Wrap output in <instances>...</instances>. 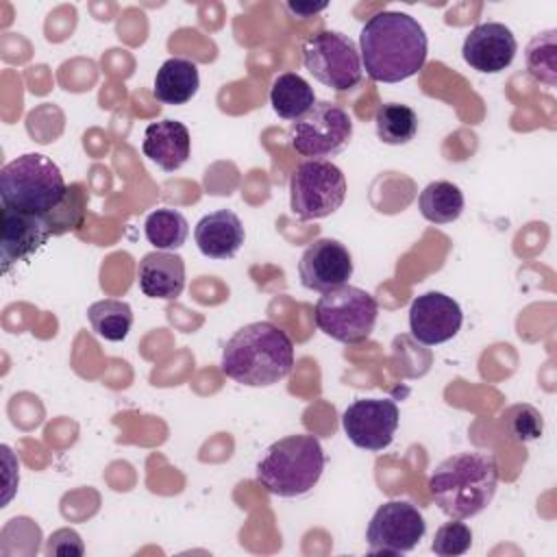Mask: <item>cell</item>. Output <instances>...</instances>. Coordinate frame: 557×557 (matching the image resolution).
<instances>
[{"mask_svg": "<svg viewBox=\"0 0 557 557\" xmlns=\"http://www.w3.org/2000/svg\"><path fill=\"white\" fill-rule=\"evenodd\" d=\"M426 50L422 24L403 11H379L359 33L361 65L379 83H400L418 74L426 61Z\"/></svg>", "mask_w": 557, "mask_h": 557, "instance_id": "obj_1", "label": "cell"}, {"mask_svg": "<svg viewBox=\"0 0 557 557\" xmlns=\"http://www.w3.org/2000/svg\"><path fill=\"white\" fill-rule=\"evenodd\" d=\"M222 372L248 387H268L283 381L294 368V344L272 322H250L237 329L222 348Z\"/></svg>", "mask_w": 557, "mask_h": 557, "instance_id": "obj_2", "label": "cell"}, {"mask_svg": "<svg viewBox=\"0 0 557 557\" xmlns=\"http://www.w3.org/2000/svg\"><path fill=\"white\" fill-rule=\"evenodd\" d=\"M498 487V466L490 453L468 450L446 457L429 476L435 505L457 520L481 513Z\"/></svg>", "mask_w": 557, "mask_h": 557, "instance_id": "obj_3", "label": "cell"}, {"mask_svg": "<svg viewBox=\"0 0 557 557\" xmlns=\"http://www.w3.org/2000/svg\"><path fill=\"white\" fill-rule=\"evenodd\" d=\"M324 463L320 440L309 433H298L274 442L259 459L255 476L270 494L294 498L315 487Z\"/></svg>", "mask_w": 557, "mask_h": 557, "instance_id": "obj_4", "label": "cell"}, {"mask_svg": "<svg viewBox=\"0 0 557 557\" xmlns=\"http://www.w3.org/2000/svg\"><path fill=\"white\" fill-rule=\"evenodd\" d=\"M65 178L59 165L39 152H26L0 170L2 207L46 215L65 196Z\"/></svg>", "mask_w": 557, "mask_h": 557, "instance_id": "obj_5", "label": "cell"}, {"mask_svg": "<svg viewBox=\"0 0 557 557\" xmlns=\"http://www.w3.org/2000/svg\"><path fill=\"white\" fill-rule=\"evenodd\" d=\"M315 326L342 344H359L370 337L379 318L374 296L355 285L324 292L315 302Z\"/></svg>", "mask_w": 557, "mask_h": 557, "instance_id": "obj_6", "label": "cell"}, {"mask_svg": "<svg viewBox=\"0 0 557 557\" xmlns=\"http://www.w3.org/2000/svg\"><path fill=\"white\" fill-rule=\"evenodd\" d=\"M305 70L324 87L348 91L361 83L363 65L357 44L339 30H320L302 46Z\"/></svg>", "mask_w": 557, "mask_h": 557, "instance_id": "obj_7", "label": "cell"}, {"mask_svg": "<svg viewBox=\"0 0 557 557\" xmlns=\"http://www.w3.org/2000/svg\"><path fill=\"white\" fill-rule=\"evenodd\" d=\"M346 198L344 172L326 159H307L289 176V205L300 220L335 213Z\"/></svg>", "mask_w": 557, "mask_h": 557, "instance_id": "obj_8", "label": "cell"}, {"mask_svg": "<svg viewBox=\"0 0 557 557\" xmlns=\"http://www.w3.org/2000/svg\"><path fill=\"white\" fill-rule=\"evenodd\" d=\"M292 148L307 159H326L342 152L352 137V120L346 109L329 100L315 102L289 126Z\"/></svg>", "mask_w": 557, "mask_h": 557, "instance_id": "obj_9", "label": "cell"}, {"mask_svg": "<svg viewBox=\"0 0 557 557\" xmlns=\"http://www.w3.org/2000/svg\"><path fill=\"white\" fill-rule=\"evenodd\" d=\"M424 531L426 522L416 505L409 500H387L368 522V550L383 555L409 553L424 537Z\"/></svg>", "mask_w": 557, "mask_h": 557, "instance_id": "obj_10", "label": "cell"}, {"mask_svg": "<svg viewBox=\"0 0 557 557\" xmlns=\"http://www.w3.org/2000/svg\"><path fill=\"white\" fill-rule=\"evenodd\" d=\"M398 407L392 398H359L342 413L348 440L363 450H383L392 444L398 429Z\"/></svg>", "mask_w": 557, "mask_h": 557, "instance_id": "obj_11", "label": "cell"}, {"mask_svg": "<svg viewBox=\"0 0 557 557\" xmlns=\"http://www.w3.org/2000/svg\"><path fill=\"white\" fill-rule=\"evenodd\" d=\"M463 322L459 302L442 292L416 296L409 307V331L413 339L426 346H437L453 339Z\"/></svg>", "mask_w": 557, "mask_h": 557, "instance_id": "obj_12", "label": "cell"}, {"mask_svg": "<svg viewBox=\"0 0 557 557\" xmlns=\"http://www.w3.org/2000/svg\"><path fill=\"white\" fill-rule=\"evenodd\" d=\"M298 274L307 289L324 294L348 283L352 276V257L342 242L320 237L305 248L298 261Z\"/></svg>", "mask_w": 557, "mask_h": 557, "instance_id": "obj_13", "label": "cell"}, {"mask_svg": "<svg viewBox=\"0 0 557 557\" xmlns=\"http://www.w3.org/2000/svg\"><path fill=\"white\" fill-rule=\"evenodd\" d=\"M518 41L509 26L500 22H481L463 39V61L483 74H498L511 65Z\"/></svg>", "mask_w": 557, "mask_h": 557, "instance_id": "obj_14", "label": "cell"}, {"mask_svg": "<svg viewBox=\"0 0 557 557\" xmlns=\"http://www.w3.org/2000/svg\"><path fill=\"white\" fill-rule=\"evenodd\" d=\"M50 237L44 215H33L2 207L0 226V257L2 270L7 272L11 263L33 257Z\"/></svg>", "mask_w": 557, "mask_h": 557, "instance_id": "obj_15", "label": "cell"}, {"mask_svg": "<svg viewBox=\"0 0 557 557\" xmlns=\"http://www.w3.org/2000/svg\"><path fill=\"white\" fill-rule=\"evenodd\" d=\"M198 250L209 259H231L246 239L244 224L231 209H218L202 215L194 228Z\"/></svg>", "mask_w": 557, "mask_h": 557, "instance_id": "obj_16", "label": "cell"}, {"mask_svg": "<svg viewBox=\"0 0 557 557\" xmlns=\"http://www.w3.org/2000/svg\"><path fill=\"white\" fill-rule=\"evenodd\" d=\"M141 150L163 172H174L187 163L191 137L187 126L178 120L152 122L144 131Z\"/></svg>", "mask_w": 557, "mask_h": 557, "instance_id": "obj_17", "label": "cell"}, {"mask_svg": "<svg viewBox=\"0 0 557 557\" xmlns=\"http://www.w3.org/2000/svg\"><path fill=\"white\" fill-rule=\"evenodd\" d=\"M137 283L144 296L174 300L185 287V261L181 255L154 250L141 257L137 265Z\"/></svg>", "mask_w": 557, "mask_h": 557, "instance_id": "obj_18", "label": "cell"}, {"mask_svg": "<svg viewBox=\"0 0 557 557\" xmlns=\"http://www.w3.org/2000/svg\"><path fill=\"white\" fill-rule=\"evenodd\" d=\"M200 87L198 65L183 57H172L161 63L154 76L152 94L163 104H185Z\"/></svg>", "mask_w": 557, "mask_h": 557, "instance_id": "obj_19", "label": "cell"}, {"mask_svg": "<svg viewBox=\"0 0 557 557\" xmlns=\"http://www.w3.org/2000/svg\"><path fill=\"white\" fill-rule=\"evenodd\" d=\"M270 104L278 117L294 122L315 104V94L300 74L283 72L272 83Z\"/></svg>", "mask_w": 557, "mask_h": 557, "instance_id": "obj_20", "label": "cell"}, {"mask_svg": "<svg viewBox=\"0 0 557 557\" xmlns=\"http://www.w3.org/2000/svg\"><path fill=\"white\" fill-rule=\"evenodd\" d=\"M463 194L450 181H433L418 196V209L433 224H450L463 211Z\"/></svg>", "mask_w": 557, "mask_h": 557, "instance_id": "obj_21", "label": "cell"}, {"mask_svg": "<svg viewBox=\"0 0 557 557\" xmlns=\"http://www.w3.org/2000/svg\"><path fill=\"white\" fill-rule=\"evenodd\" d=\"M91 331L107 342H122L133 326V309L126 300L104 298L87 309Z\"/></svg>", "mask_w": 557, "mask_h": 557, "instance_id": "obj_22", "label": "cell"}, {"mask_svg": "<svg viewBox=\"0 0 557 557\" xmlns=\"http://www.w3.org/2000/svg\"><path fill=\"white\" fill-rule=\"evenodd\" d=\"M376 135L387 146L409 144L418 133V115L411 107L398 102H385L374 115Z\"/></svg>", "mask_w": 557, "mask_h": 557, "instance_id": "obj_23", "label": "cell"}, {"mask_svg": "<svg viewBox=\"0 0 557 557\" xmlns=\"http://www.w3.org/2000/svg\"><path fill=\"white\" fill-rule=\"evenodd\" d=\"M144 233L146 239L157 248V250H176L187 242L189 235V224L185 215L176 209H157L148 213L144 222Z\"/></svg>", "mask_w": 557, "mask_h": 557, "instance_id": "obj_24", "label": "cell"}, {"mask_svg": "<svg viewBox=\"0 0 557 557\" xmlns=\"http://www.w3.org/2000/svg\"><path fill=\"white\" fill-rule=\"evenodd\" d=\"M87 213V191L81 183H72L65 189L61 202L44 215L50 235H63L83 226Z\"/></svg>", "mask_w": 557, "mask_h": 557, "instance_id": "obj_25", "label": "cell"}, {"mask_svg": "<svg viewBox=\"0 0 557 557\" xmlns=\"http://www.w3.org/2000/svg\"><path fill=\"white\" fill-rule=\"evenodd\" d=\"M555 30H546L535 35L527 46V72L537 83L546 87H555L557 83V46H555Z\"/></svg>", "mask_w": 557, "mask_h": 557, "instance_id": "obj_26", "label": "cell"}, {"mask_svg": "<svg viewBox=\"0 0 557 557\" xmlns=\"http://www.w3.org/2000/svg\"><path fill=\"white\" fill-rule=\"evenodd\" d=\"M472 546V531L466 522L453 518L450 522H444L433 537L431 550L440 557H455L468 553Z\"/></svg>", "mask_w": 557, "mask_h": 557, "instance_id": "obj_27", "label": "cell"}, {"mask_svg": "<svg viewBox=\"0 0 557 557\" xmlns=\"http://www.w3.org/2000/svg\"><path fill=\"white\" fill-rule=\"evenodd\" d=\"M507 426L518 442L537 440L542 435V416L531 405H516L507 413Z\"/></svg>", "mask_w": 557, "mask_h": 557, "instance_id": "obj_28", "label": "cell"}, {"mask_svg": "<svg viewBox=\"0 0 557 557\" xmlns=\"http://www.w3.org/2000/svg\"><path fill=\"white\" fill-rule=\"evenodd\" d=\"M48 555H83L85 546L81 542V535L72 529H59L48 537L46 546Z\"/></svg>", "mask_w": 557, "mask_h": 557, "instance_id": "obj_29", "label": "cell"}, {"mask_svg": "<svg viewBox=\"0 0 557 557\" xmlns=\"http://www.w3.org/2000/svg\"><path fill=\"white\" fill-rule=\"evenodd\" d=\"M287 9L292 11V13H296V15H300V13H315V11H322V9H326V4H318V7H313V4H287Z\"/></svg>", "mask_w": 557, "mask_h": 557, "instance_id": "obj_30", "label": "cell"}]
</instances>
